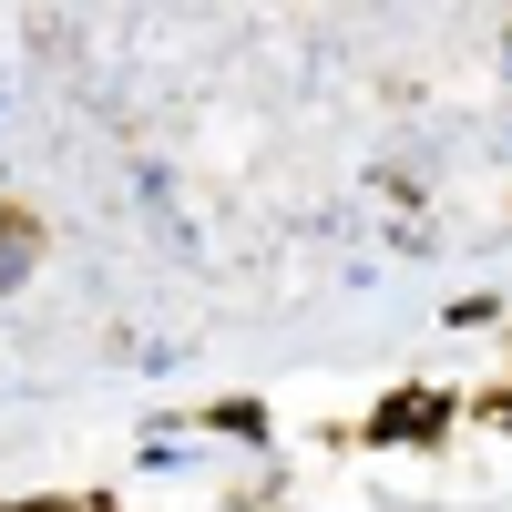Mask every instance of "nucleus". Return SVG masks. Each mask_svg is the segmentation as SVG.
<instances>
[{"instance_id": "f257e3e1", "label": "nucleus", "mask_w": 512, "mask_h": 512, "mask_svg": "<svg viewBox=\"0 0 512 512\" xmlns=\"http://www.w3.org/2000/svg\"><path fill=\"white\" fill-rule=\"evenodd\" d=\"M451 441H461V390H451V379H390V390L359 410V451L369 461H390V451L441 461Z\"/></svg>"}, {"instance_id": "f03ea898", "label": "nucleus", "mask_w": 512, "mask_h": 512, "mask_svg": "<svg viewBox=\"0 0 512 512\" xmlns=\"http://www.w3.org/2000/svg\"><path fill=\"white\" fill-rule=\"evenodd\" d=\"M185 420H195V441L277 451V400H256V390H226V400H205V410H185Z\"/></svg>"}, {"instance_id": "7ed1b4c3", "label": "nucleus", "mask_w": 512, "mask_h": 512, "mask_svg": "<svg viewBox=\"0 0 512 512\" xmlns=\"http://www.w3.org/2000/svg\"><path fill=\"white\" fill-rule=\"evenodd\" d=\"M41 205H21V195H0V297L11 287H31V267H41Z\"/></svg>"}, {"instance_id": "20e7f679", "label": "nucleus", "mask_w": 512, "mask_h": 512, "mask_svg": "<svg viewBox=\"0 0 512 512\" xmlns=\"http://www.w3.org/2000/svg\"><path fill=\"white\" fill-rule=\"evenodd\" d=\"M502 308H512L502 287H461L451 308H441V328H461V338H482V328H502Z\"/></svg>"}, {"instance_id": "39448f33", "label": "nucleus", "mask_w": 512, "mask_h": 512, "mask_svg": "<svg viewBox=\"0 0 512 512\" xmlns=\"http://www.w3.org/2000/svg\"><path fill=\"white\" fill-rule=\"evenodd\" d=\"M461 420H482V431H512V369L492 379V390H461Z\"/></svg>"}, {"instance_id": "423d86ee", "label": "nucleus", "mask_w": 512, "mask_h": 512, "mask_svg": "<svg viewBox=\"0 0 512 512\" xmlns=\"http://www.w3.org/2000/svg\"><path fill=\"white\" fill-rule=\"evenodd\" d=\"M0 512H82V492H11Z\"/></svg>"}, {"instance_id": "0eeeda50", "label": "nucleus", "mask_w": 512, "mask_h": 512, "mask_svg": "<svg viewBox=\"0 0 512 512\" xmlns=\"http://www.w3.org/2000/svg\"><path fill=\"white\" fill-rule=\"evenodd\" d=\"M82 512H123V502H113V492H82Z\"/></svg>"}, {"instance_id": "6e6552de", "label": "nucleus", "mask_w": 512, "mask_h": 512, "mask_svg": "<svg viewBox=\"0 0 512 512\" xmlns=\"http://www.w3.org/2000/svg\"><path fill=\"white\" fill-rule=\"evenodd\" d=\"M502 359H512V328H502Z\"/></svg>"}]
</instances>
